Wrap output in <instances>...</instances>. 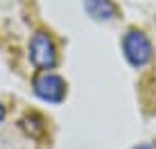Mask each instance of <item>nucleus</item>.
Here are the masks:
<instances>
[{"label":"nucleus","mask_w":156,"mask_h":149,"mask_svg":"<svg viewBox=\"0 0 156 149\" xmlns=\"http://www.w3.org/2000/svg\"><path fill=\"white\" fill-rule=\"evenodd\" d=\"M122 50H125L127 61L131 63L133 68H145L154 57L149 39L138 29H129L125 34V39H122Z\"/></svg>","instance_id":"f257e3e1"},{"label":"nucleus","mask_w":156,"mask_h":149,"mask_svg":"<svg viewBox=\"0 0 156 149\" xmlns=\"http://www.w3.org/2000/svg\"><path fill=\"white\" fill-rule=\"evenodd\" d=\"M30 61L39 70H52L57 66V47L50 34L36 32L30 41Z\"/></svg>","instance_id":"f03ea898"},{"label":"nucleus","mask_w":156,"mask_h":149,"mask_svg":"<svg viewBox=\"0 0 156 149\" xmlns=\"http://www.w3.org/2000/svg\"><path fill=\"white\" fill-rule=\"evenodd\" d=\"M34 93L36 97L43 99V102L50 104H59L63 97H66V81H63L59 74L52 72H43L34 79Z\"/></svg>","instance_id":"7ed1b4c3"},{"label":"nucleus","mask_w":156,"mask_h":149,"mask_svg":"<svg viewBox=\"0 0 156 149\" xmlns=\"http://www.w3.org/2000/svg\"><path fill=\"white\" fill-rule=\"evenodd\" d=\"M86 12L95 20H111L115 16V5L111 0H86Z\"/></svg>","instance_id":"20e7f679"},{"label":"nucleus","mask_w":156,"mask_h":149,"mask_svg":"<svg viewBox=\"0 0 156 149\" xmlns=\"http://www.w3.org/2000/svg\"><path fill=\"white\" fill-rule=\"evenodd\" d=\"M133 149H156L154 145H149V142H143V145H136Z\"/></svg>","instance_id":"39448f33"},{"label":"nucleus","mask_w":156,"mask_h":149,"mask_svg":"<svg viewBox=\"0 0 156 149\" xmlns=\"http://www.w3.org/2000/svg\"><path fill=\"white\" fill-rule=\"evenodd\" d=\"M2 120H5V106L0 104V122H2Z\"/></svg>","instance_id":"423d86ee"}]
</instances>
